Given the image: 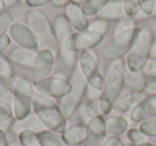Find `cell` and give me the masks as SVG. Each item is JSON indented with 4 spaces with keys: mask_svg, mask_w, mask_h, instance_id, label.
<instances>
[{
    "mask_svg": "<svg viewBox=\"0 0 156 146\" xmlns=\"http://www.w3.org/2000/svg\"><path fill=\"white\" fill-rule=\"evenodd\" d=\"M124 69L125 63L122 59L109 62L106 75L104 77V84L98 96L102 107L103 115H107L112 110L113 105L120 97L124 84Z\"/></svg>",
    "mask_w": 156,
    "mask_h": 146,
    "instance_id": "cell-1",
    "label": "cell"
},
{
    "mask_svg": "<svg viewBox=\"0 0 156 146\" xmlns=\"http://www.w3.org/2000/svg\"><path fill=\"white\" fill-rule=\"evenodd\" d=\"M32 109L45 129L60 134L66 129V117L63 115L59 105L55 103L52 98L39 92H34Z\"/></svg>",
    "mask_w": 156,
    "mask_h": 146,
    "instance_id": "cell-2",
    "label": "cell"
},
{
    "mask_svg": "<svg viewBox=\"0 0 156 146\" xmlns=\"http://www.w3.org/2000/svg\"><path fill=\"white\" fill-rule=\"evenodd\" d=\"M27 26L32 30L39 42L40 49H49L58 56V44L55 35L54 26L43 11L30 9L26 14Z\"/></svg>",
    "mask_w": 156,
    "mask_h": 146,
    "instance_id": "cell-3",
    "label": "cell"
},
{
    "mask_svg": "<svg viewBox=\"0 0 156 146\" xmlns=\"http://www.w3.org/2000/svg\"><path fill=\"white\" fill-rule=\"evenodd\" d=\"M69 81L72 84L71 91L59 101V107L66 118L71 117L80 107L89 88L78 65L72 71Z\"/></svg>",
    "mask_w": 156,
    "mask_h": 146,
    "instance_id": "cell-4",
    "label": "cell"
},
{
    "mask_svg": "<svg viewBox=\"0 0 156 146\" xmlns=\"http://www.w3.org/2000/svg\"><path fill=\"white\" fill-rule=\"evenodd\" d=\"M33 83L26 77H18L12 91V110L15 120H22L30 115L33 101Z\"/></svg>",
    "mask_w": 156,
    "mask_h": 146,
    "instance_id": "cell-5",
    "label": "cell"
},
{
    "mask_svg": "<svg viewBox=\"0 0 156 146\" xmlns=\"http://www.w3.org/2000/svg\"><path fill=\"white\" fill-rule=\"evenodd\" d=\"M153 33L149 28L141 29L140 35L134 47L127 54L125 66L130 71H141L144 69L147 61L150 60Z\"/></svg>",
    "mask_w": 156,
    "mask_h": 146,
    "instance_id": "cell-6",
    "label": "cell"
},
{
    "mask_svg": "<svg viewBox=\"0 0 156 146\" xmlns=\"http://www.w3.org/2000/svg\"><path fill=\"white\" fill-rule=\"evenodd\" d=\"M140 32L141 29L136 27V28L123 31L117 35H113L112 40L103 49V59L108 62L122 59L134 47L140 35Z\"/></svg>",
    "mask_w": 156,
    "mask_h": 146,
    "instance_id": "cell-7",
    "label": "cell"
},
{
    "mask_svg": "<svg viewBox=\"0 0 156 146\" xmlns=\"http://www.w3.org/2000/svg\"><path fill=\"white\" fill-rule=\"evenodd\" d=\"M55 35H56L57 44H58V56H60L62 62L69 68L74 69L78 63V54L72 52L65 48V42L73 34V28L69 23L64 14L56 16L52 23Z\"/></svg>",
    "mask_w": 156,
    "mask_h": 146,
    "instance_id": "cell-8",
    "label": "cell"
},
{
    "mask_svg": "<svg viewBox=\"0 0 156 146\" xmlns=\"http://www.w3.org/2000/svg\"><path fill=\"white\" fill-rule=\"evenodd\" d=\"M78 67L85 77L89 88L101 92L104 84V76L100 71L94 54L90 50L81 51L78 54Z\"/></svg>",
    "mask_w": 156,
    "mask_h": 146,
    "instance_id": "cell-9",
    "label": "cell"
},
{
    "mask_svg": "<svg viewBox=\"0 0 156 146\" xmlns=\"http://www.w3.org/2000/svg\"><path fill=\"white\" fill-rule=\"evenodd\" d=\"M33 86L39 93L50 98L64 97L71 91L72 84L69 79L61 76H48L44 79L33 81Z\"/></svg>",
    "mask_w": 156,
    "mask_h": 146,
    "instance_id": "cell-10",
    "label": "cell"
},
{
    "mask_svg": "<svg viewBox=\"0 0 156 146\" xmlns=\"http://www.w3.org/2000/svg\"><path fill=\"white\" fill-rule=\"evenodd\" d=\"M104 41V35L92 30L74 32L65 42V48L72 52H81L95 48Z\"/></svg>",
    "mask_w": 156,
    "mask_h": 146,
    "instance_id": "cell-11",
    "label": "cell"
},
{
    "mask_svg": "<svg viewBox=\"0 0 156 146\" xmlns=\"http://www.w3.org/2000/svg\"><path fill=\"white\" fill-rule=\"evenodd\" d=\"M56 60V54L49 49L37 50L33 65L31 67V77L33 81L44 79L50 76Z\"/></svg>",
    "mask_w": 156,
    "mask_h": 146,
    "instance_id": "cell-12",
    "label": "cell"
},
{
    "mask_svg": "<svg viewBox=\"0 0 156 146\" xmlns=\"http://www.w3.org/2000/svg\"><path fill=\"white\" fill-rule=\"evenodd\" d=\"M8 33L11 40H13L18 46L29 49L37 50L39 48V42L37 36L27 25L22 23H12L8 29Z\"/></svg>",
    "mask_w": 156,
    "mask_h": 146,
    "instance_id": "cell-13",
    "label": "cell"
},
{
    "mask_svg": "<svg viewBox=\"0 0 156 146\" xmlns=\"http://www.w3.org/2000/svg\"><path fill=\"white\" fill-rule=\"evenodd\" d=\"M87 137L83 146H103L107 137L104 116L91 117L86 124Z\"/></svg>",
    "mask_w": 156,
    "mask_h": 146,
    "instance_id": "cell-14",
    "label": "cell"
},
{
    "mask_svg": "<svg viewBox=\"0 0 156 146\" xmlns=\"http://www.w3.org/2000/svg\"><path fill=\"white\" fill-rule=\"evenodd\" d=\"M156 115V94L149 95L134 106L129 112V118L135 124H140L143 120Z\"/></svg>",
    "mask_w": 156,
    "mask_h": 146,
    "instance_id": "cell-15",
    "label": "cell"
},
{
    "mask_svg": "<svg viewBox=\"0 0 156 146\" xmlns=\"http://www.w3.org/2000/svg\"><path fill=\"white\" fill-rule=\"evenodd\" d=\"M65 17L67 18L69 23L71 24L72 28L75 29L77 32L86 31L89 29L90 22L88 16L83 13L80 5H75L69 3L65 7Z\"/></svg>",
    "mask_w": 156,
    "mask_h": 146,
    "instance_id": "cell-16",
    "label": "cell"
},
{
    "mask_svg": "<svg viewBox=\"0 0 156 146\" xmlns=\"http://www.w3.org/2000/svg\"><path fill=\"white\" fill-rule=\"evenodd\" d=\"M61 137L65 146H76L83 144L87 137V127L86 125L77 124L67 126L61 133Z\"/></svg>",
    "mask_w": 156,
    "mask_h": 146,
    "instance_id": "cell-17",
    "label": "cell"
},
{
    "mask_svg": "<svg viewBox=\"0 0 156 146\" xmlns=\"http://www.w3.org/2000/svg\"><path fill=\"white\" fill-rule=\"evenodd\" d=\"M37 50L29 49V48L20 47L17 46L14 49H12L9 54V59L12 63L20 65L23 67H27V68H31L33 65V61L37 56Z\"/></svg>",
    "mask_w": 156,
    "mask_h": 146,
    "instance_id": "cell-18",
    "label": "cell"
},
{
    "mask_svg": "<svg viewBox=\"0 0 156 146\" xmlns=\"http://www.w3.org/2000/svg\"><path fill=\"white\" fill-rule=\"evenodd\" d=\"M124 84L133 93L142 94L145 88V74L141 71H130L125 66L124 69Z\"/></svg>",
    "mask_w": 156,
    "mask_h": 146,
    "instance_id": "cell-19",
    "label": "cell"
},
{
    "mask_svg": "<svg viewBox=\"0 0 156 146\" xmlns=\"http://www.w3.org/2000/svg\"><path fill=\"white\" fill-rule=\"evenodd\" d=\"M45 127L43 126L40 120L37 117V115H28L22 120H15L11 125V131L15 134H18L20 132L24 130H32L35 132L44 130Z\"/></svg>",
    "mask_w": 156,
    "mask_h": 146,
    "instance_id": "cell-20",
    "label": "cell"
},
{
    "mask_svg": "<svg viewBox=\"0 0 156 146\" xmlns=\"http://www.w3.org/2000/svg\"><path fill=\"white\" fill-rule=\"evenodd\" d=\"M100 18L106 20H119L123 18L125 15V11H124V1H110L105 5V8L98 14Z\"/></svg>",
    "mask_w": 156,
    "mask_h": 146,
    "instance_id": "cell-21",
    "label": "cell"
},
{
    "mask_svg": "<svg viewBox=\"0 0 156 146\" xmlns=\"http://www.w3.org/2000/svg\"><path fill=\"white\" fill-rule=\"evenodd\" d=\"M106 133L110 137H120L128 128V123L123 116L112 115L105 120Z\"/></svg>",
    "mask_w": 156,
    "mask_h": 146,
    "instance_id": "cell-22",
    "label": "cell"
},
{
    "mask_svg": "<svg viewBox=\"0 0 156 146\" xmlns=\"http://www.w3.org/2000/svg\"><path fill=\"white\" fill-rule=\"evenodd\" d=\"M140 97L141 94L139 93L129 92L127 94H124L123 96H120L117 99V101L113 105L112 110H115L118 113H126V112L130 111L137 103L140 101Z\"/></svg>",
    "mask_w": 156,
    "mask_h": 146,
    "instance_id": "cell-23",
    "label": "cell"
},
{
    "mask_svg": "<svg viewBox=\"0 0 156 146\" xmlns=\"http://www.w3.org/2000/svg\"><path fill=\"white\" fill-rule=\"evenodd\" d=\"M40 146H65L60 133L44 129L37 132Z\"/></svg>",
    "mask_w": 156,
    "mask_h": 146,
    "instance_id": "cell-24",
    "label": "cell"
},
{
    "mask_svg": "<svg viewBox=\"0 0 156 146\" xmlns=\"http://www.w3.org/2000/svg\"><path fill=\"white\" fill-rule=\"evenodd\" d=\"M110 2V0H85V2L81 5L83 13L90 17L95 16L105 8L107 3Z\"/></svg>",
    "mask_w": 156,
    "mask_h": 146,
    "instance_id": "cell-25",
    "label": "cell"
},
{
    "mask_svg": "<svg viewBox=\"0 0 156 146\" xmlns=\"http://www.w3.org/2000/svg\"><path fill=\"white\" fill-rule=\"evenodd\" d=\"M18 142L22 146H40L37 132L32 130H24L17 134Z\"/></svg>",
    "mask_w": 156,
    "mask_h": 146,
    "instance_id": "cell-26",
    "label": "cell"
},
{
    "mask_svg": "<svg viewBox=\"0 0 156 146\" xmlns=\"http://www.w3.org/2000/svg\"><path fill=\"white\" fill-rule=\"evenodd\" d=\"M0 78L10 81L14 78V68L12 62L8 58L0 54Z\"/></svg>",
    "mask_w": 156,
    "mask_h": 146,
    "instance_id": "cell-27",
    "label": "cell"
},
{
    "mask_svg": "<svg viewBox=\"0 0 156 146\" xmlns=\"http://www.w3.org/2000/svg\"><path fill=\"white\" fill-rule=\"evenodd\" d=\"M136 19L134 17H129V16H124L123 18L118 20L117 25L115 28V33L113 34L117 35L119 33L123 32V31L129 30V29L136 28Z\"/></svg>",
    "mask_w": 156,
    "mask_h": 146,
    "instance_id": "cell-28",
    "label": "cell"
},
{
    "mask_svg": "<svg viewBox=\"0 0 156 146\" xmlns=\"http://www.w3.org/2000/svg\"><path fill=\"white\" fill-rule=\"evenodd\" d=\"M127 139L129 140L130 143L136 144V145H141L143 143L149 142V137L142 132L139 128H132L127 132Z\"/></svg>",
    "mask_w": 156,
    "mask_h": 146,
    "instance_id": "cell-29",
    "label": "cell"
},
{
    "mask_svg": "<svg viewBox=\"0 0 156 146\" xmlns=\"http://www.w3.org/2000/svg\"><path fill=\"white\" fill-rule=\"evenodd\" d=\"M139 129L147 137H156V115L143 120L139 124Z\"/></svg>",
    "mask_w": 156,
    "mask_h": 146,
    "instance_id": "cell-30",
    "label": "cell"
},
{
    "mask_svg": "<svg viewBox=\"0 0 156 146\" xmlns=\"http://www.w3.org/2000/svg\"><path fill=\"white\" fill-rule=\"evenodd\" d=\"M86 113L91 117H96V116H104L103 115L102 107H101V101L100 98H93L87 103L86 106Z\"/></svg>",
    "mask_w": 156,
    "mask_h": 146,
    "instance_id": "cell-31",
    "label": "cell"
},
{
    "mask_svg": "<svg viewBox=\"0 0 156 146\" xmlns=\"http://www.w3.org/2000/svg\"><path fill=\"white\" fill-rule=\"evenodd\" d=\"M124 11L125 15L129 17L136 18L137 15L141 12L138 0H124Z\"/></svg>",
    "mask_w": 156,
    "mask_h": 146,
    "instance_id": "cell-32",
    "label": "cell"
},
{
    "mask_svg": "<svg viewBox=\"0 0 156 146\" xmlns=\"http://www.w3.org/2000/svg\"><path fill=\"white\" fill-rule=\"evenodd\" d=\"M108 28H109V20L98 17L96 19H94L93 22L90 23V26L88 30L95 31V32L105 35L107 31H108Z\"/></svg>",
    "mask_w": 156,
    "mask_h": 146,
    "instance_id": "cell-33",
    "label": "cell"
},
{
    "mask_svg": "<svg viewBox=\"0 0 156 146\" xmlns=\"http://www.w3.org/2000/svg\"><path fill=\"white\" fill-rule=\"evenodd\" d=\"M13 116L12 106L5 100H0V123L7 122Z\"/></svg>",
    "mask_w": 156,
    "mask_h": 146,
    "instance_id": "cell-34",
    "label": "cell"
},
{
    "mask_svg": "<svg viewBox=\"0 0 156 146\" xmlns=\"http://www.w3.org/2000/svg\"><path fill=\"white\" fill-rule=\"evenodd\" d=\"M140 10L145 16H151L153 12V8L155 5V0H138Z\"/></svg>",
    "mask_w": 156,
    "mask_h": 146,
    "instance_id": "cell-35",
    "label": "cell"
},
{
    "mask_svg": "<svg viewBox=\"0 0 156 146\" xmlns=\"http://www.w3.org/2000/svg\"><path fill=\"white\" fill-rule=\"evenodd\" d=\"M145 88L150 91L156 92V71L145 74Z\"/></svg>",
    "mask_w": 156,
    "mask_h": 146,
    "instance_id": "cell-36",
    "label": "cell"
},
{
    "mask_svg": "<svg viewBox=\"0 0 156 146\" xmlns=\"http://www.w3.org/2000/svg\"><path fill=\"white\" fill-rule=\"evenodd\" d=\"M103 146H125L121 139L119 137H110L107 135Z\"/></svg>",
    "mask_w": 156,
    "mask_h": 146,
    "instance_id": "cell-37",
    "label": "cell"
},
{
    "mask_svg": "<svg viewBox=\"0 0 156 146\" xmlns=\"http://www.w3.org/2000/svg\"><path fill=\"white\" fill-rule=\"evenodd\" d=\"M25 2L31 9H37L39 7L47 5L48 2H50V0H25Z\"/></svg>",
    "mask_w": 156,
    "mask_h": 146,
    "instance_id": "cell-38",
    "label": "cell"
},
{
    "mask_svg": "<svg viewBox=\"0 0 156 146\" xmlns=\"http://www.w3.org/2000/svg\"><path fill=\"white\" fill-rule=\"evenodd\" d=\"M11 44V39L8 34H0V54L5 50Z\"/></svg>",
    "mask_w": 156,
    "mask_h": 146,
    "instance_id": "cell-39",
    "label": "cell"
},
{
    "mask_svg": "<svg viewBox=\"0 0 156 146\" xmlns=\"http://www.w3.org/2000/svg\"><path fill=\"white\" fill-rule=\"evenodd\" d=\"M12 96H13V94L11 92H9V90L5 86H3L2 84H0V100H5L7 103H9L8 99L9 98L12 99Z\"/></svg>",
    "mask_w": 156,
    "mask_h": 146,
    "instance_id": "cell-40",
    "label": "cell"
},
{
    "mask_svg": "<svg viewBox=\"0 0 156 146\" xmlns=\"http://www.w3.org/2000/svg\"><path fill=\"white\" fill-rule=\"evenodd\" d=\"M143 71H144V74H151V73L156 71V60H152V59H150V60L147 61V65H145Z\"/></svg>",
    "mask_w": 156,
    "mask_h": 146,
    "instance_id": "cell-41",
    "label": "cell"
},
{
    "mask_svg": "<svg viewBox=\"0 0 156 146\" xmlns=\"http://www.w3.org/2000/svg\"><path fill=\"white\" fill-rule=\"evenodd\" d=\"M50 3L55 8H65L69 3V0H50Z\"/></svg>",
    "mask_w": 156,
    "mask_h": 146,
    "instance_id": "cell-42",
    "label": "cell"
},
{
    "mask_svg": "<svg viewBox=\"0 0 156 146\" xmlns=\"http://www.w3.org/2000/svg\"><path fill=\"white\" fill-rule=\"evenodd\" d=\"M0 146H9L7 134L2 129H0Z\"/></svg>",
    "mask_w": 156,
    "mask_h": 146,
    "instance_id": "cell-43",
    "label": "cell"
},
{
    "mask_svg": "<svg viewBox=\"0 0 156 146\" xmlns=\"http://www.w3.org/2000/svg\"><path fill=\"white\" fill-rule=\"evenodd\" d=\"M5 11H7V7H5V2H3L2 0H0V16L2 15Z\"/></svg>",
    "mask_w": 156,
    "mask_h": 146,
    "instance_id": "cell-44",
    "label": "cell"
},
{
    "mask_svg": "<svg viewBox=\"0 0 156 146\" xmlns=\"http://www.w3.org/2000/svg\"><path fill=\"white\" fill-rule=\"evenodd\" d=\"M85 2V0H69V3L72 5H83V3Z\"/></svg>",
    "mask_w": 156,
    "mask_h": 146,
    "instance_id": "cell-45",
    "label": "cell"
},
{
    "mask_svg": "<svg viewBox=\"0 0 156 146\" xmlns=\"http://www.w3.org/2000/svg\"><path fill=\"white\" fill-rule=\"evenodd\" d=\"M3 2H5V7H10V5H13L15 2H18L17 0H2Z\"/></svg>",
    "mask_w": 156,
    "mask_h": 146,
    "instance_id": "cell-46",
    "label": "cell"
},
{
    "mask_svg": "<svg viewBox=\"0 0 156 146\" xmlns=\"http://www.w3.org/2000/svg\"><path fill=\"white\" fill-rule=\"evenodd\" d=\"M151 16H156V0H155V5H154L153 12H152V15Z\"/></svg>",
    "mask_w": 156,
    "mask_h": 146,
    "instance_id": "cell-47",
    "label": "cell"
},
{
    "mask_svg": "<svg viewBox=\"0 0 156 146\" xmlns=\"http://www.w3.org/2000/svg\"><path fill=\"white\" fill-rule=\"evenodd\" d=\"M139 146H155L154 144H152V143H150V142H147V143H143V144H141V145H139Z\"/></svg>",
    "mask_w": 156,
    "mask_h": 146,
    "instance_id": "cell-48",
    "label": "cell"
},
{
    "mask_svg": "<svg viewBox=\"0 0 156 146\" xmlns=\"http://www.w3.org/2000/svg\"><path fill=\"white\" fill-rule=\"evenodd\" d=\"M126 146H138V145H136V144H133V143H129L128 145H126Z\"/></svg>",
    "mask_w": 156,
    "mask_h": 146,
    "instance_id": "cell-49",
    "label": "cell"
},
{
    "mask_svg": "<svg viewBox=\"0 0 156 146\" xmlns=\"http://www.w3.org/2000/svg\"><path fill=\"white\" fill-rule=\"evenodd\" d=\"M152 144H154V145L156 146V137H155V139L153 140V143H152Z\"/></svg>",
    "mask_w": 156,
    "mask_h": 146,
    "instance_id": "cell-50",
    "label": "cell"
},
{
    "mask_svg": "<svg viewBox=\"0 0 156 146\" xmlns=\"http://www.w3.org/2000/svg\"><path fill=\"white\" fill-rule=\"evenodd\" d=\"M18 2H20V3H24L25 2V0H17Z\"/></svg>",
    "mask_w": 156,
    "mask_h": 146,
    "instance_id": "cell-51",
    "label": "cell"
},
{
    "mask_svg": "<svg viewBox=\"0 0 156 146\" xmlns=\"http://www.w3.org/2000/svg\"><path fill=\"white\" fill-rule=\"evenodd\" d=\"M155 57H156V47H155Z\"/></svg>",
    "mask_w": 156,
    "mask_h": 146,
    "instance_id": "cell-52",
    "label": "cell"
}]
</instances>
